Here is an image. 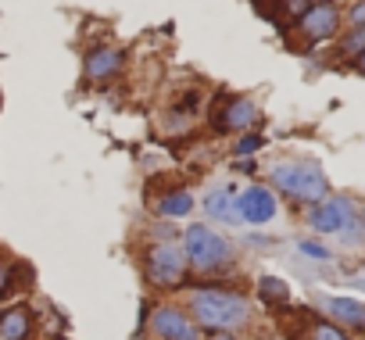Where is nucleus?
<instances>
[{"label":"nucleus","instance_id":"1","mask_svg":"<svg viewBox=\"0 0 365 340\" xmlns=\"http://www.w3.org/2000/svg\"><path fill=\"white\" fill-rule=\"evenodd\" d=\"M269 183L276 194L290 197L294 205H319L322 197H329V180L322 172L319 161H308V158H287V161H276L272 172H269Z\"/></svg>","mask_w":365,"mask_h":340},{"label":"nucleus","instance_id":"2","mask_svg":"<svg viewBox=\"0 0 365 340\" xmlns=\"http://www.w3.org/2000/svg\"><path fill=\"white\" fill-rule=\"evenodd\" d=\"M194 315L208 329H237L240 322H247V301L233 290L205 287L201 294H194Z\"/></svg>","mask_w":365,"mask_h":340},{"label":"nucleus","instance_id":"3","mask_svg":"<svg viewBox=\"0 0 365 340\" xmlns=\"http://www.w3.org/2000/svg\"><path fill=\"white\" fill-rule=\"evenodd\" d=\"M297 36L304 47H322V43H333L340 33H344V11L336 0H315V4L294 22Z\"/></svg>","mask_w":365,"mask_h":340},{"label":"nucleus","instance_id":"4","mask_svg":"<svg viewBox=\"0 0 365 340\" xmlns=\"http://www.w3.org/2000/svg\"><path fill=\"white\" fill-rule=\"evenodd\" d=\"M182 254H187V265H194L197 272H215L233 258V247L208 226H190L182 233Z\"/></svg>","mask_w":365,"mask_h":340},{"label":"nucleus","instance_id":"5","mask_svg":"<svg viewBox=\"0 0 365 340\" xmlns=\"http://www.w3.org/2000/svg\"><path fill=\"white\" fill-rule=\"evenodd\" d=\"M208 115H212L208 122H212V129H215L219 136H226V133H247V129H255L258 118H262L258 104H255L251 97H240V93H219Z\"/></svg>","mask_w":365,"mask_h":340},{"label":"nucleus","instance_id":"6","mask_svg":"<svg viewBox=\"0 0 365 340\" xmlns=\"http://www.w3.org/2000/svg\"><path fill=\"white\" fill-rule=\"evenodd\" d=\"M143 269H147V279L154 287H175V283H182V276H187V254H182L172 240H161L147 251Z\"/></svg>","mask_w":365,"mask_h":340},{"label":"nucleus","instance_id":"7","mask_svg":"<svg viewBox=\"0 0 365 340\" xmlns=\"http://www.w3.org/2000/svg\"><path fill=\"white\" fill-rule=\"evenodd\" d=\"M354 215H358L354 197H347V194H329V197H322L319 205L308 208V226H312L315 233H340Z\"/></svg>","mask_w":365,"mask_h":340},{"label":"nucleus","instance_id":"8","mask_svg":"<svg viewBox=\"0 0 365 340\" xmlns=\"http://www.w3.org/2000/svg\"><path fill=\"white\" fill-rule=\"evenodd\" d=\"M122 72H125V51L115 47V43H101V47L86 51V58H83V76L93 86L115 83Z\"/></svg>","mask_w":365,"mask_h":340},{"label":"nucleus","instance_id":"9","mask_svg":"<svg viewBox=\"0 0 365 340\" xmlns=\"http://www.w3.org/2000/svg\"><path fill=\"white\" fill-rule=\"evenodd\" d=\"M237 212H240V219L251 222V226H265V222H272L276 212H279L276 190L265 187V183H251L247 190L237 194Z\"/></svg>","mask_w":365,"mask_h":340},{"label":"nucleus","instance_id":"10","mask_svg":"<svg viewBox=\"0 0 365 340\" xmlns=\"http://www.w3.org/2000/svg\"><path fill=\"white\" fill-rule=\"evenodd\" d=\"M322 308H326L329 322H336L340 329L365 333V301H354V297H326Z\"/></svg>","mask_w":365,"mask_h":340},{"label":"nucleus","instance_id":"11","mask_svg":"<svg viewBox=\"0 0 365 340\" xmlns=\"http://www.w3.org/2000/svg\"><path fill=\"white\" fill-rule=\"evenodd\" d=\"M154 333L161 340H197V326L182 315L179 308H158L154 315Z\"/></svg>","mask_w":365,"mask_h":340},{"label":"nucleus","instance_id":"12","mask_svg":"<svg viewBox=\"0 0 365 340\" xmlns=\"http://www.w3.org/2000/svg\"><path fill=\"white\" fill-rule=\"evenodd\" d=\"M205 212L215 219V222H226V226H237V222H244L240 219V212H237V194L230 190V187H219V190H212L205 201Z\"/></svg>","mask_w":365,"mask_h":340},{"label":"nucleus","instance_id":"13","mask_svg":"<svg viewBox=\"0 0 365 340\" xmlns=\"http://www.w3.org/2000/svg\"><path fill=\"white\" fill-rule=\"evenodd\" d=\"M33 333V311L26 304H15L8 311H0V336L4 340H26Z\"/></svg>","mask_w":365,"mask_h":340},{"label":"nucleus","instance_id":"14","mask_svg":"<svg viewBox=\"0 0 365 340\" xmlns=\"http://www.w3.org/2000/svg\"><path fill=\"white\" fill-rule=\"evenodd\" d=\"M158 212L165 219H182V215H190L194 212V194L187 187H175V190H165L161 201H158Z\"/></svg>","mask_w":365,"mask_h":340},{"label":"nucleus","instance_id":"15","mask_svg":"<svg viewBox=\"0 0 365 340\" xmlns=\"http://www.w3.org/2000/svg\"><path fill=\"white\" fill-rule=\"evenodd\" d=\"M258 297H262L265 304H287L290 287H287L283 279H276V276H262V279H258Z\"/></svg>","mask_w":365,"mask_h":340},{"label":"nucleus","instance_id":"16","mask_svg":"<svg viewBox=\"0 0 365 340\" xmlns=\"http://www.w3.org/2000/svg\"><path fill=\"white\" fill-rule=\"evenodd\" d=\"M358 51H365V26H358V29H344L340 36H336V54L340 58H354Z\"/></svg>","mask_w":365,"mask_h":340},{"label":"nucleus","instance_id":"17","mask_svg":"<svg viewBox=\"0 0 365 340\" xmlns=\"http://www.w3.org/2000/svg\"><path fill=\"white\" fill-rule=\"evenodd\" d=\"M265 143H269V140H265L262 133L247 129V133H240V136H237V143H233V154H237V158H255V154H258Z\"/></svg>","mask_w":365,"mask_h":340},{"label":"nucleus","instance_id":"18","mask_svg":"<svg viewBox=\"0 0 365 340\" xmlns=\"http://www.w3.org/2000/svg\"><path fill=\"white\" fill-rule=\"evenodd\" d=\"M340 11H344V29H358V26H365V0H347Z\"/></svg>","mask_w":365,"mask_h":340},{"label":"nucleus","instance_id":"19","mask_svg":"<svg viewBox=\"0 0 365 340\" xmlns=\"http://www.w3.org/2000/svg\"><path fill=\"white\" fill-rule=\"evenodd\" d=\"M276 4H279V15H283L287 22H297V19L315 4V0H276Z\"/></svg>","mask_w":365,"mask_h":340},{"label":"nucleus","instance_id":"20","mask_svg":"<svg viewBox=\"0 0 365 340\" xmlns=\"http://www.w3.org/2000/svg\"><path fill=\"white\" fill-rule=\"evenodd\" d=\"M297 251H301L304 258H312V262H329V258H333V251H329L326 244H319V240H297Z\"/></svg>","mask_w":365,"mask_h":340},{"label":"nucleus","instance_id":"21","mask_svg":"<svg viewBox=\"0 0 365 340\" xmlns=\"http://www.w3.org/2000/svg\"><path fill=\"white\" fill-rule=\"evenodd\" d=\"M312 340H347V333H344L336 322L319 319V322H315V329H312Z\"/></svg>","mask_w":365,"mask_h":340},{"label":"nucleus","instance_id":"22","mask_svg":"<svg viewBox=\"0 0 365 340\" xmlns=\"http://www.w3.org/2000/svg\"><path fill=\"white\" fill-rule=\"evenodd\" d=\"M347 65H351V68H354V72H358V76L365 79V51H358V54H354V58H351Z\"/></svg>","mask_w":365,"mask_h":340},{"label":"nucleus","instance_id":"23","mask_svg":"<svg viewBox=\"0 0 365 340\" xmlns=\"http://www.w3.org/2000/svg\"><path fill=\"white\" fill-rule=\"evenodd\" d=\"M8 279H11V265H0V294H8V290H11Z\"/></svg>","mask_w":365,"mask_h":340},{"label":"nucleus","instance_id":"24","mask_svg":"<svg viewBox=\"0 0 365 340\" xmlns=\"http://www.w3.org/2000/svg\"><path fill=\"white\" fill-rule=\"evenodd\" d=\"M240 172H244V176H255L258 165H255V161H240Z\"/></svg>","mask_w":365,"mask_h":340},{"label":"nucleus","instance_id":"25","mask_svg":"<svg viewBox=\"0 0 365 340\" xmlns=\"http://www.w3.org/2000/svg\"><path fill=\"white\" fill-rule=\"evenodd\" d=\"M212 340H237V336H230V329H215V336Z\"/></svg>","mask_w":365,"mask_h":340},{"label":"nucleus","instance_id":"26","mask_svg":"<svg viewBox=\"0 0 365 340\" xmlns=\"http://www.w3.org/2000/svg\"><path fill=\"white\" fill-rule=\"evenodd\" d=\"M336 4H340V0H336Z\"/></svg>","mask_w":365,"mask_h":340},{"label":"nucleus","instance_id":"27","mask_svg":"<svg viewBox=\"0 0 365 340\" xmlns=\"http://www.w3.org/2000/svg\"><path fill=\"white\" fill-rule=\"evenodd\" d=\"M361 287H365V283H361Z\"/></svg>","mask_w":365,"mask_h":340}]
</instances>
